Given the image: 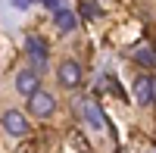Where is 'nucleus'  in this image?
Instances as JSON below:
<instances>
[{"label":"nucleus","mask_w":156,"mask_h":153,"mask_svg":"<svg viewBox=\"0 0 156 153\" xmlns=\"http://www.w3.org/2000/svg\"><path fill=\"white\" fill-rule=\"evenodd\" d=\"M25 53L31 56V62H34V72H41V69L47 66V59H50V53H47V44H44L37 34H28V37H25Z\"/></svg>","instance_id":"nucleus-1"},{"label":"nucleus","mask_w":156,"mask_h":153,"mask_svg":"<svg viewBox=\"0 0 156 153\" xmlns=\"http://www.w3.org/2000/svg\"><path fill=\"white\" fill-rule=\"evenodd\" d=\"M134 100L140 106H150L156 100V78L153 75H140V78L134 81Z\"/></svg>","instance_id":"nucleus-2"},{"label":"nucleus","mask_w":156,"mask_h":153,"mask_svg":"<svg viewBox=\"0 0 156 153\" xmlns=\"http://www.w3.org/2000/svg\"><path fill=\"white\" fill-rule=\"evenodd\" d=\"M28 109H31V116H50V112L56 109V100L50 97L47 91H34L28 97Z\"/></svg>","instance_id":"nucleus-3"},{"label":"nucleus","mask_w":156,"mask_h":153,"mask_svg":"<svg viewBox=\"0 0 156 153\" xmlns=\"http://www.w3.org/2000/svg\"><path fill=\"white\" fill-rule=\"evenodd\" d=\"M3 128L12 137H25V134H28V122H25V116L19 109H9V112H3Z\"/></svg>","instance_id":"nucleus-4"},{"label":"nucleus","mask_w":156,"mask_h":153,"mask_svg":"<svg viewBox=\"0 0 156 153\" xmlns=\"http://www.w3.org/2000/svg\"><path fill=\"white\" fill-rule=\"evenodd\" d=\"M59 84L62 87H78L81 84V66H78L75 59H66L59 66Z\"/></svg>","instance_id":"nucleus-5"},{"label":"nucleus","mask_w":156,"mask_h":153,"mask_svg":"<svg viewBox=\"0 0 156 153\" xmlns=\"http://www.w3.org/2000/svg\"><path fill=\"white\" fill-rule=\"evenodd\" d=\"M81 112H84V119L90 128H106V119H103V109L97 106V100L94 97H87L84 103H81Z\"/></svg>","instance_id":"nucleus-6"},{"label":"nucleus","mask_w":156,"mask_h":153,"mask_svg":"<svg viewBox=\"0 0 156 153\" xmlns=\"http://www.w3.org/2000/svg\"><path fill=\"white\" fill-rule=\"evenodd\" d=\"M16 91H19L22 97H31V94L37 91V72H34V69H22V72L16 75Z\"/></svg>","instance_id":"nucleus-7"},{"label":"nucleus","mask_w":156,"mask_h":153,"mask_svg":"<svg viewBox=\"0 0 156 153\" xmlns=\"http://www.w3.org/2000/svg\"><path fill=\"white\" fill-rule=\"evenodd\" d=\"M53 22H56V28H59V31H72L75 25H78V16H75L72 9H66V6H59V9L53 12Z\"/></svg>","instance_id":"nucleus-8"},{"label":"nucleus","mask_w":156,"mask_h":153,"mask_svg":"<svg viewBox=\"0 0 156 153\" xmlns=\"http://www.w3.org/2000/svg\"><path fill=\"white\" fill-rule=\"evenodd\" d=\"M134 56L144 62V66H156V53L153 50H147V47H140V50H134Z\"/></svg>","instance_id":"nucleus-9"},{"label":"nucleus","mask_w":156,"mask_h":153,"mask_svg":"<svg viewBox=\"0 0 156 153\" xmlns=\"http://www.w3.org/2000/svg\"><path fill=\"white\" fill-rule=\"evenodd\" d=\"M9 6H16V9H28L31 0H9Z\"/></svg>","instance_id":"nucleus-10"},{"label":"nucleus","mask_w":156,"mask_h":153,"mask_svg":"<svg viewBox=\"0 0 156 153\" xmlns=\"http://www.w3.org/2000/svg\"><path fill=\"white\" fill-rule=\"evenodd\" d=\"M44 6H47V9H50V12H56V9H59V6H62V3H59V0H44Z\"/></svg>","instance_id":"nucleus-11"},{"label":"nucleus","mask_w":156,"mask_h":153,"mask_svg":"<svg viewBox=\"0 0 156 153\" xmlns=\"http://www.w3.org/2000/svg\"><path fill=\"white\" fill-rule=\"evenodd\" d=\"M41 3H44V0H41Z\"/></svg>","instance_id":"nucleus-12"}]
</instances>
